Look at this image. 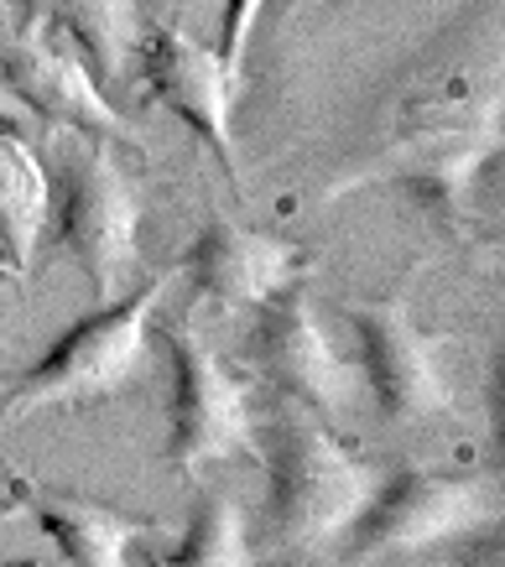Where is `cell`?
Wrapping results in <instances>:
<instances>
[{
	"label": "cell",
	"instance_id": "cell-15",
	"mask_svg": "<svg viewBox=\"0 0 505 567\" xmlns=\"http://www.w3.org/2000/svg\"><path fill=\"white\" fill-rule=\"evenodd\" d=\"M27 17L53 27L58 37H69L94 79L121 84L125 73H131V58L141 48L136 0H37Z\"/></svg>",
	"mask_w": 505,
	"mask_h": 567
},
{
	"label": "cell",
	"instance_id": "cell-21",
	"mask_svg": "<svg viewBox=\"0 0 505 567\" xmlns=\"http://www.w3.org/2000/svg\"><path fill=\"white\" fill-rule=\"evenodd\" d=\"M0 6H6V0H0Z\"/></svg>",
	"mask_w": 505,
	"mask_h": 567
},
{
	"label": "cell",
	"instance_id": "cell-4",
	"mask_svg": "<svg viewBox=\"0 0 505 567\" xmlns=\"http://www.w3.org/2000/svg\"><path fill=\"white\" fill-rule=\"evenodd\" d=\"M58 240L84 266L89 287L100 302H115L125 281L136 276V240H141V198L131 173L115 156V141L73 136L63 173L53 183Z\"/></svg>",
	"mask_w": 505,
	"mask_h": 567
},
{
	"label": "cell",
	"instance_id": "cell-5",
	"mask_svg": "<svg viewBox=\"0 0 505 567\" xmlns=\"http://www.w3.org/2000/svg\"><path fill=\"white\" fill-rule=\"evenodd\" d=\"M157 333L167 344V360H173V443H167V458L183 480H198V474H209V468L256 447L250 395H245V380L214 354V344L188 318H173Z\"/></svg>",
	"mask_w": 505,
	"mask_h": 567
},
{
	"label": "cell",
	"instance_id": "cell-11",
	"mask_svg": "<svg viewBox=\"0 0 505 567\" xmlns=\"http://www.w3.org/2000/svg\"><path fill=\"white\" fill-rule=\"evenodd\" d=\"M0 73L37 121H48L53 131L69 136H100V141H125V121L115 115V104L105 100L100 79L84 69V58H73L58 42L53 27H42L37 17L21 21V32L0 52Z\"/></svg>",
	"mask_w": 505,
	"mask_h": 567
},
{
	"label": "cell",
	"instance_id": "cell-14",
	"mask_svg": "<svg viewBox=\"0 0 505 567\" xmlns=\"http://www.w3.org/2000/svg\"><path fill=\"white\" fill-rule=\"evenodd\" d=\"M48 219H53V177L37 162L21 125L0 115V256L11 260L17 276L32 271Z\"/></svg>",
	"mask_w": 505,
	"mask_h": 567
},
{
	"label": "cell",
	"instance_id": "cell-19",
	"mask_svg": "<svg viewBox=\"0 0 505 567\" xmlns=\"http://www.w3.org/2000/svg\"><path fill=\"white\" fill-rule=\"evenodd\" d=\"M0 281H21V276L11 271V260H6V256H0Z\"/></svg>",
	"mask_w": 505,
	"mask_h": 567
},
{
	"label": "cell",
	"instance_id": "cell-9",
	"mask_svg": "<svg viewBox=\"0 0 505 567\" xmlns=\"http://www.w3.org/2000/svg\"><path fill=\"white\" fill-rule=\"evenodd\" d=\"M136 58L146 94L162 110H173L240 183V152H235V89H240V79L219 63V52L204 48L198 37H188L173 21H162L152 32H141Z\"/></svg>",
	"mask_w": 505,
	"mask_h": 567
},
{
	"label": "cell",
	"instance_id": "cell-6",
	"mask_svg": "<svg viewBox=\"0 0 505 567\" xmlns=\"http://www.w3.org/2000/svg\"><path fill=\"white\" fill-rule=\"evenodd\" d=\"M485 167H501V125H470V131H437V136H412L396 146H375L365 162H354L329 188V198L370 183H406L433 219L453 240H470L480 229V177Z\"/></svg>",
	"mask_w": 505,
	"mask_h": 567
},
{
	"label": "cell",
	"instance_id": "cell-3",
	"mask_svg": "<svg viewBox=\"0 0 505 567\" xmlns=\"http://www.w3.org/2000/svg\"><path fill=\"white\" fill-rule=\"evenodd\" d=\"M167 287H173V271H157L141 292L115 297L73 328H63V339L0 395V416L21 422V416L53 412V406H84V401L125 391L152 349V318Z\"/></svg>",
	"mask_w": 505,
	"mask_h": 567
},
{
	"label": "cell",
	"instance_id": "cell-18",
	"mask_svg": "<svg viewBox=\"0 0 505 567\" xmlns=\"http://www.w3.org/2000/svg\"><path fill=\"white\" fill-rule=\"evenodd\" d=\"M266 6H277V17H297V11H308V6H329V0H266Z\"/></svg>",
	"mask_w": 505,
	"mask_h": 567
},
{
	"label": "cell",
	"instance_id": "cell-8",
	"mask_svg": "<svg viewBox=\"0 0 505 567\" xmlns=\"http://www.w3.org/2000/svg\"><path fill=\"white\" fill-rule=\"evenodd\" d=\"M349 323H354V344H360L370 391L391 422H427V416L449 412L453 375L443 360V344L412 323L406 302H396V297L360 302V308H349Z\"/></svg>",
	"mask_w": 505,
	"mask_h": 567
},
{
	"label": "cell",
	"instance_id": "cell-2",
	"mask_svg": "<svg viewBox=\"0 0 505 567\" xmlns=\"http://www.w3.org/2000/svg\"><path fill=\"white\" fill-rule=\"evenodd\" d=\"M470 125H501V27H495V6L485 0L470 6L391 79L375 146L470 131Z\"/></svg>",
	"mask_w": 505,
	"mask_h": 567
},
{
	"label": "cell",
	"instance_id": "cell-10",
	"mask_svg": "<svg viewBox=\"0 0 505 567\" xmlns=\"http://www.w3.org/2000/svg\"><path fill=\"white\" fill-rule=\"evenodd\" d=\"M261 333H256V360L287 401H302L318 416H344L360 395V364L349 360L339 339H333L323 318H318L313 297L302 287H287L271 302H261Z\"/></svg>",
	"mask_w": 505,
	"mask_h": 567
},
{
	"label": "cell",
	"instance_id": "cell-16",
	"mask_svg": "<svg viewBox=\"0 0 505 567\" xmlns=\"http://www.w3.org/2000/svg\"><path fill=\"white\" fill-rule=\"evenodd\" d=\"M152 567H256L250 536H245V511L229 495H209L188 520L183 547L167 557H152Z\"/></svg>",
	"mask_w": 505,
	"mask_h": 567
},
{
	"label": "cell",
	"instance_id": "cell-7",
	"mask_svg": "<svg viewBox=\"0 0 505 567\" xmlns=\"http://www.w3.org/2000/svg\"><path fill=\"white\" fill-rule=\"evenodd\" d=\"M501 520V484L485 474H396L375 489L365 516L354 520V557L385 551H422L437 542H458L474 532H495Z\"/></svg>",
	"mask_w": 505,
	"mask_h": 567
},
{
	"label": "cell",
	"instance_id": "cell-12",
	"mask_svg": "<svg viewBox=\"0 0 505 567\" xmlns=\"http://www.w3.org/2000/svg\"><path fill=\"white\" fill-rule=\"evenodd\" d=\"M188 276L204 302H225V308L256 302L261 308L302 276V250L277 235L219 219L188 245Z\"/></svg>",
	"mask_w": 505,
	"mask_h": 567
},
{
	"label": "cell",
	"instance_id": "cell-20",
	"mask_svg": "<svg viewBox=\"0 0 505 567\" xmlns=\"http://www.w3.org/2000/svg\"><path fill=\"white\" fill-rule=\"evenodd\" d=\"M0 567H48V563H32V557H27V563H0Z\"/></svg>",
	"mask_w": 505,
	"mask_h": 567
},
{
	"label": "cell",
	"instance_id": "cell-13",
	"mask_svg": "<svg viewBox=\"0 0 505 567\" xmlns=\"http://www.w3.org/2000/svg\"><path fill=\"white\" fill-rule=\"evenodd\" d=\"M11 495H21V505L58 542V551H69L73 567H131L136 542L157 532L152 520L125 516L115 505H100L89 495H48V489H37L27 480L11 484Z\"/></svg>",
	"mask_w": 505,
	"mask_h": 567
},
{
	"label": "cell",
	"instance_id": "cell-17",
	"mask_svg": "<svg viewBox=\"0 0 505 567\" xmlns=\"http://www.w3.org/2000/svg\"><path fill=\"white\" fill-rule=\"evenodd\" d=\"M266 17V0H229L225 6V21H219V63H225L235 79L245 73V52H250V32L256 21Z\"/></svg>",
	"mask_w": 505,
	"mask_h": 567
},
{
	"label": "cell",
	"instance_id": "cell-1",
	"mask_svg": "<svg viewBox=\"0 0 505 567\" xmlns=\"http://www.w3.org/2000/svg\"><path fill=\"white\" fill-rule=\"evenodd\" d=\"M261 458L281 547H323L344 536L381 489V474L302 401H281L261 437Z\"/></svg>",
	"mask_w": 505,
	"mask_h": 567
}]
</instances>
